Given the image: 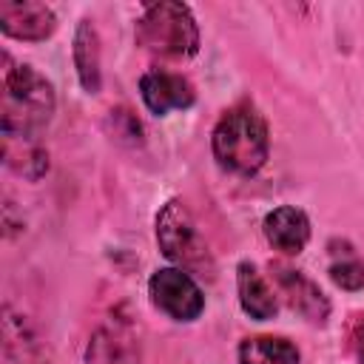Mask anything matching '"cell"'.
<instances>
[{
    "label": "cell",
    "instance_id": "cell-12",
    "mask_svg": "<svg viewBox=\"0 0 364 364\" xmlns=\"http://www.w3.org/2000/svg\"><path fill=\"white\" fill-rule=\"evenodd\" d=\"M74 65H77V74H80V82L88 94H97L100 91V37H97V28L88 17L80 20L77 26V34H74Z\"/></svg>",
    "mask_w": 364,
    "mask_h": 364
},
{
    "label": "cell",
    "instance_id": "cell-1",
    "mask_svg": "<svg viewBox=\"0 0 364 364\" xmlns=\"http://www.w3.org/2000/svg\"><path fill=\"white\" fill-rule=\"evenodd\" d=\"M210 145L216 162L225 171L239 176H253L267 162V151H270L267 122L253 105H233L216 122Z\"/></svg>",
    "mask_w": 364,
    "mask_h": 364
},
{
    "label": "cell",
    "instance_id": "cell-15",
    "mask_svg": "<svg viewBox=\"0 0 364 364\" xmlns=\"http://www.w3.org/2000/svg\"><path fill=\"white\" fill-rule=\"evenodd\" d=\"M330 279L341 287V290H361L364 287V262L347 247V253L341 259H333L330 264Z\"/></svg>",
    "mask_w": 364,
    "mask_h": 364
},
{
    "label": "cell",
    "instance_id": "cell-6",
    "mask_svg": "<svg viewBox=\"0 0 364 364\" xmlns=\"http://www.w3.org/2000/svg\"><path fill=\"white\" fill-rule=\"evenodd\" d=\"M0 28L6 37L40 43L54 34L57 14L46 3L34 0H3L0 3Z\"/></svg>",
    "mask_w": 364,
    "mask_h": 364
},
{
    "label": "cell",
    "instance_id": "cell-3",
    "mask_svg": "<svg viewBox=\"0 0 364 364\" xmlns=\"http://www.w3.org/2000/svg\"><path fill=\"white\" fill-rule=\"evenodd\" d=\"M136 46L162 60H188L199 51V28L185 3H148L136 20Z\"/></svg>",
    "mask_w": 364,
    "mask_h": 364
},
{
    "label": "cell",
    "instance_id": "cell-11",
    "mask_svg": "<svg viewBox=\"0 0 364 364\" xmlns=\"http://www.w3.org/2000/svg\"><path fill=\"white\" fill-rule=\"evenodd\" d=\"M88 364H136V336L131 327L114 321L97 330L88 344Z\"/></svg>",
    "mask_w": 364,
    "mask_h": 364
},
{
    "label": "cell",
    "instance_id": "cell-7",
    "mask_svg": "<svg viewBox=\"0 0 364 364\" xmlns=\"http://www.w3.org/2000/svg\"><path fill=\"white\" fill-rule=\"evenodd\" d=\"M139 94H142L145 108L151 114H156V117H162L168 111H176V108H191L193 100H196L193 85L182 74L162 71V68H154V71L142 74Z\"/></svg>",
    "mask_w": 364,
    "mask_h": 364
},
{
    "label": "cell",
    "instance_id": "cell-4",
    "mask_svg": "<svg viewBox=\"0 0 364 364\" xmlns=\"http://www.w3.org/2000/svg\"><path fill=\"white\" fill-rule=\"evenodd\" d=\"M156 242H159V250L176 262L182 270H210V253H208V245L191 216V210L179 202V199H171L159 216H156Z\"/></svg>",
    "mask_w": 364,
    "mask_h": 364
},
{
    "label": "cell",
    "instance_id": "cell-5",
    "mask_svg": "<svg viewBox=\"0 0 364 364\" xmlns=\"http://www.w3.org/2000/svg\"><path fill=\"white\" fill-rule=\"evenodd\" d=\"M148 296L156 310L173 321H193L205 310V293L182 267H162L148 279Z\"/></svg>",
    "mask_w": 364,
    "mask_h": 364
},
{
    "label": "cell",
    "instance_id": "cell-10",
    "mask_svg": "<svg viewBox=\"0 0 364 364\" xmlns=\"http://www.w3.org/2000/svg\"><path fill=\"white\" fill-rule=\"evenodd\" d=\"M236 290H239V304L242 310L256 318V321H267L276 316L279 310V299L273 293V287L264 282V276L259 273L256 264L242 262L236 267Z\"/></svg>",
    "mask_w": 364,
    "mask_h": 364
},
{
    "label": "cell",
    "instance_id": "cell-14",
    "mask_svg": "<svg viewBox=\"0 0 364 364\" xmlns=\"http://www.w3.org/2000/svg\"><path fill=\"white\" fill-rule=\"evenodd\" d=\"M239 364H299V350L282 336H253L242 341Z\"/></svg>",
    "mask_w": 364,
    "mask_h": 364
},
{
    "label": "cell",
    "instance_id": "cell-13",
    "mask_svg": "<svg viewBox=\"0 0 364 364\" xmlns=\"http://www.w3.org/2000/svg\"><path fill=\"white\" fill-rule=\"evenodd\" d=\"M3 156H6L9 168H14L20 176H26L31 182L48 171V154L40 148V142L34 136L3 134Z\"/></svg>",
    "mask_w": 364,
    "mask_h": 364
},
{
    "label": "cell",
    "instance_id": "cell-8",
    "mask_svg": "<svg viewBox=\"0 0 364 364\" xmlns=\"http://www.w3.org/2000/svg\"><path fill=\"white\" fill-rule=\"evenodd\" d=\"M273 279L279 284V290L287 296L290 307L299 310L307 321H316L321 324L330 313V301L327 296L318 290L316 282H310L304 273L293 270V267H284V264H273Z\"/></svg>",
    "mask_w": 364,
    "mask_h": 364
},
{
    "label": "cell",
    "instance_id": "cell-2",
    "mask_svg": "<svg viewBox=\"0 0 364 364\" xmlns=\"http://www.w3.org/2000/svg\"><path fill=\"white\" fill-rule=\"evenodd\" d=\"M54 114V88L31 65H11L3 71V134L34 136Z\"/></svg>",
    "mask_w": 364,
    "mask_h": 364
},
{
    "label": "cell",
    "instance_id": "cell-9",
    "mask_svg": "<svg viewBox=\"0 0 364 364\" xmlns=\"http://www.w3.org/2000/svg\"><path fill=\"white\" fill-rule=\"evenodd\" d=\"M262 230H264V239L287 256L301 253L310 242V219L304 210H299L293 205H282V208L270 210L262 222Z\"/></svg>",
    "mask_w": 364,
    "mask_h": 364
},
{
    "label": "cell",
    "instance_id": "cell-16",
    "mask_svg": "<svg viewBox=\"0 0 364 364\" xmlns=\"http://www.w3.org/2000/svg\"><path fill=\"white\" fill-rule=\"evenodd\" d=\"M350 353L355 355L358 364H364V313H358L350 324Z\"/></svg>",
    "mask_w": 364,
    "mask_h": 364
}]
</instances>
